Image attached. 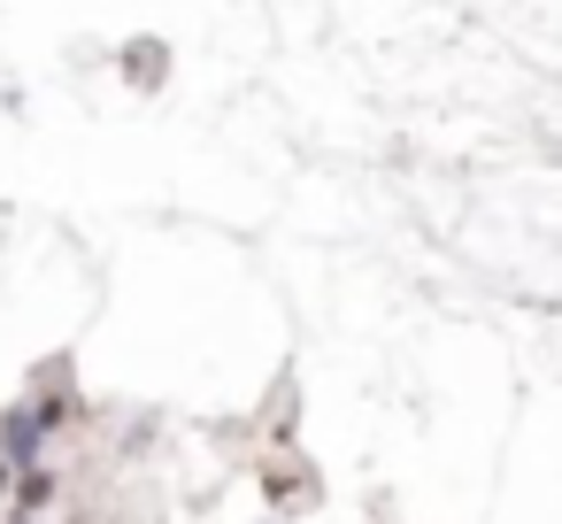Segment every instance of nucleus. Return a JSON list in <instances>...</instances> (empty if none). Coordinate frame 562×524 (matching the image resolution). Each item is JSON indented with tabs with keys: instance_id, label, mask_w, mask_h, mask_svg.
<instances>
[]
</instances>
